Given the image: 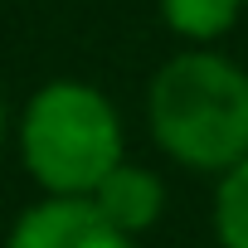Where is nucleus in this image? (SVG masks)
<instances>
[{
	"label": "nucleus",
	"instance_id": "nucleus-1",
	"mask_svg": "<svg viewBox=\"0 0 248 248\" xmlns=\"http://www.w3.org/2000/svg\"><path fill=\"white\" fill-rule=\"evenodd\" d=\"M151 141L195 175L248 161V73L219 49L170 54L146 88Z\"/></svg>",
	"mask_w": 248,
	"mask_h": 248
},
{
	"label": "nucleus",
	"instance_id": "nucleus-2",
	"mask_svg": "<svg viewBox=\"0 0 248 248\" xmlns=\"http://www.w3.org/2000/svg\"><path fill=\"white\" fill-rule=\"evenodd\" d=\"M20 161L54 200H93L127 161V127L117 102L83 78H49L20 112Z\"/></svg>",
	"mask_w": 248,
	"mask_h": 248
},
{
	"label": "nucleus",
	"instance_id": "nucleus-3",
	"mask_svg": "<svg viewBox=\"0 0 248 248\" xmlns=\"http://www.w3.org/2000/svg\"><path fill=\"white\" fill-rule=\"evenodd\" d=\"M5 248H137L93 200H54L39 195L30 209L15 214Z\"/></svg>",
	"mask_w": 248,
	"mask_h": 248
},
{
	"label": "nucleus",
	"instance_id": "nucleus-4",
	"mask_svg": "<svg viewBox=\"0 0 248 248\" xmlns=\"http://www.w3.org/2000/svg\"><path fill=\"white\" fill-rule=\"evenodd\" d=\"M93 204L107 214L112 229H122L132 243L141 233H151L166 214V180L151 170V166H137V161H122L93 195Z\"/></svg>",
	"mask_w": 248,
	"mask_h": 248
},
{
	"label": "nucleus",
	"instance_id": "nucleus-5",
	"mask_svg": "<svg viewBox=\"0 0 248 248\" xmlns=\"http://www.w3.org/2000/svg\"><path fill=\"white\" fill-rule=\"evenodd\" d=\"M243 10H248L243 0H156L161 25L190 49H214L243 20Z\"/></svg>",
	"mask_w": 248,
	"mask_h": 248
},
{
	"label": "nucleus",
	"instance_id": "nucleus-6",
	"mask_svg": "<svg viewBox=\"0 0 248 248\" xmlns=\"http://www.w3.org/2000/svg\"><path fill=\"white\" fill-rule=\"evenodd\" d=\"M209 224H214L219 248H248V161H238L233 170L214 180Z\"/></svg>",
	"mask_w": 248,
	"mask_h": 248
},
{
	"label": "nucleus",
	"instance_id": "nucleus-7",
	"mask_svg": "<svg viewBox=\"0 0 248 248\" xmlns=\"http://www.w3.org/2000/svg\"><path fill=\"white\" fill-rule=\"evenodd\" d=\"M5 132H10V112H5V97H0V151H5Z\"/></svg>",
	"mask_w": 248,
	"mask_h": 248
},
{
	"label": "nucleus",
	"instance_id": "nucleus-8",
	"mask_svg": "<svg viewBox=\"0 0 248 248\" xmlns=\"http://www.w3.org/2000/svg\"><path fill=\"white\" fill-rule=\"evenodd\" d=\"M243 5H248V0H243Z\"/></svg>",
	"mask_w": 248,
	"mask_h": 248
}]
</instances>
